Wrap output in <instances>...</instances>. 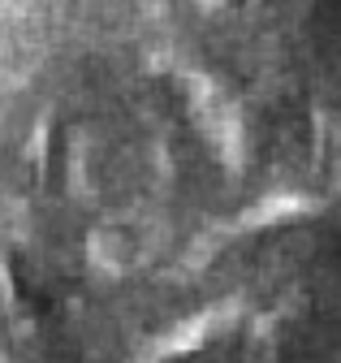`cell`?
<instances>
[{
  "mask_svg": "<svg viewBox=\"0 0 341 363\" xmlns=\"http://www.w3.org/2000/svg\"><path fill=\"white\" fill-rule=\"evenodd\" d=\"M298 208V199H264V208H255L250 216H242V220H250V225H264V220H272V216H285V212H294Z\"/></svg>",
  "mask_w": 341,
  "mask_h": 363,
  "instance_id": "obj_4",
  "label": "cell"
},
{
  "mask_svg": "<svg viewBox=\"0 0 341 363\" xmlns=\"http://www.w3.org/2000/svg\"><path fill=\"white\" fill-rule=\"evenodd\" d=\"M91 259L104 272H125V268L134 264V242L125 238V234H117V230H100L91 238Z\"/></svg>",
  "mask_w": 341,
  "mask_h": 363,
  "instance_id": "obj_3",
  "label": "cell"
},
{
  "mask_svg": "<svg viewBox=\"0 0 341 363\" xmlns=\"http://www.w3.org/2000/svg\"><path fill=\"white\" fill-rule=\"evenodd\" d=\"M195 108H199V117H203V125L212 130V139L221 143V152H225V160H238V113L216 96L212 86H203L199 91V100H195Z\"/></svg>",
  "mask_w": 341,
  "mask_h": 363,
  "instance_id": "obj_1",
  "label": "cell"
},
{
  "mask_svg": "<svg viewBox=\"0 0 341 363\" xmlns=\"http://www.w3.org/2000/svg\"><path fill=\"white\" fill-rule=\"evenodd\" d=\"M0 363H5V333H0Z\"/></svg>",
  "mask_w": 341,
  "mask_h": 363,
  "instance_id": "obj_5",
  "label": "cell"
},
{
  "mask_svg": "<svg viewBox=\"0 0 341 363\" xmlns=\"http://www.w3.org/2000/svg\"><path fill=\"white\" fill-rule=\"evenodd\" d=\"M225 307H207V311H199V315H190V320H182L173 333L164 337V346H160V354H186V350H199L203 342H212V333L221 329V320H225Z\"/></svg>",
  "mask_w": 341,
  "mask_h": 363,
  "instance_id": "obj_2",
  "label": "cell"
}]
</instances>
